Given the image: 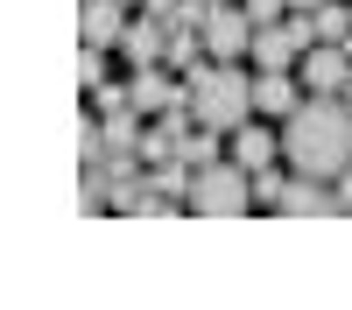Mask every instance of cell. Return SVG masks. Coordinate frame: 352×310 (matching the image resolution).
I'll return each mask as SVG.
<instances>
[{"label": "cell", "instance_id": "cell-17", "mask_svg": "<svg viewBox=\"0 0 352 310\" xmlns=\"http://www.w3.org/2000/svg\"><path fill=\"white\" fill-rule=\"evenodd\" d=\"M240 8L254 14V28H268V21H282V14H289V0H240Z\"/></svg>", "mask_w": 352, "mask_h": 310}, {"label": "cell", "instance_id": "cell-23", "mask_svg": "<svg viewBox=\"0 0 352 310\" xmlns=\"http://www.w3.org/2000/svg\"><path fill=\"white\" fill-rule=\"evenodd\" d=\"M345 49H352V43H345Z\"/></svg>", "mask_w": 352, "mask_h": 310}, {"label": "cell", "instance_id": "cell-3", "mask_svg": "<svg viewBox=\"0 0 352 310\" xmlns=\"http://www.w3.org/2000/svg\"><path fill=\"white\" fill-rule=\"evenodd\" d=\"M247 205H254V169H240L232 155L204 162L197 177H190V212H204V219H240Z\"/></svg>", "mask_w": 352, "mask_h": 310}, {"label": "cell", "instance_id": "cell-5", "mask_svg": "<svg viewBox=\"0 0 352 310\" xmlns=\"http://www.w3.org/2000/svg\"><path fill=\"white\" fill-rule=\"evenodd\" d=\"M296 78H303V92H345V78H352V49H345V43H310L303 64H296Z\"/></svg>", "mask_w": 352, "mask_h": 310}, {"label": "cell", "instance_id": "cell-18", "mask_svg": "<svg viewBox=\"0 0 352 310\" xmlns=\"http://www.w3.org/2000/svg\"><path fill=\"white\" fill-rule=\"evenodd\" d=\"M282 190H289V177H268V169H254V197H261V205H282Z\"/></svg>", "mask_w": 352, "mask_h": 310}, {"label": "cell", "instance_id": "cell-13", "mask_svg": "<svg viewBox=\"0 0 352 310\" xmlns=\"http://www.w3.org/2000/svg\"><path fill=\"white\" fill-rule=\"evenodd\" d=\"M78 205H85V212H106V205H113V162H106V155L85 162V177H78Z\"/></svg>", "mask_w": 352, "mask_h": 310}, {"label": "cell", "instance_id": "cell-9", "mask_svg": "<svg viewBox=\"0 0 352 310\" xmlns=\"http://www.w3.org/2000/svg\"><path fill=\"white\" fill-rule=\"evenodd\" d=\"M310 92H303V78H289V71H261L254 78V113H268V120H289Z\"/></svg>", "mask_w": 352, "mask_h": 310}, {"label": "cell", "instance_id": "cell-16", "mask_svg": "<svg viewBox=\"0 0 352 310\" xmlns=\"http://www.w3.org/2000/svg\"><path fill=\"white\" fill-rule=\"evenodd\" d=\"M78 85H85V92H92V85H106V49H99V43L78 49Z\"/></svg>", "mask_w": 352, "mask_h": 310}, {"label": "cell", "instance_id": "cell-10", "mask_svg": "<svg viewBox=\"0 0 352 310\" xmlns=\"http://www.w3.org/2000/svg\"><path fill=\"white\" fill-rule=\"evenodd\" d=\"M275 212H289V219H310V212H338V190L324 184V177H303V169H289V190H282V205Z\"/></svg>", "mask_w": 352, "mask_h": 310}, {"label": "cell", "instance_id": "cell-7", "mask_svg": "<svg viewBox=\"0 0 352 310\" xmlns=\"http://www.w3.org/2000/svg\"><path fill=\"white\" fill-rule=\"evenodd\" d=\"M120 49H127V64H134V71H148V64H169V21H162V14H141V21H127Z\"/></svg>", "mask_w": 352, "mask_h": 310}, {"label": "cell", "instance_id": "cell-22", "mask_svg": "<svg viewBox=\"0 0 352 310\" xmlns=\"http://www.w3.org/2000/svg\"><path fill=\"white\" fill-rule=\"evenodd\" d=\"M127 8H141V0H127Z\"/></svg>", "mask_w": 352, "mask_h": 310}, {"label": "cell", "instance_id": "cell-1", "mask_svg": "<svg viewBox=\"0 0 352 310\" xmlns=\"http://www.w3.org/2000/svg\"><path fill=\"white\" fill-rule=\"evenodd\" d=\"M282 162L303 169V177H324V184L338 169H352V106L338 92H310L282 120Z\"/></svg>", "mask_w": 352, "mask_h": 310}, {"label": "cell", "instance_id": "cell-14", "mask_svg": "<svg viewBox=\"0 0 352 310\" xmlns=\"http://www.w3.org/2000/svg\"><path fill=\"white\" fill-rule=\"evenodd\" d=\"M219 141H226L219 127H204V120H197V127H190L184 141H176V155H184L190 169H204V162H219Z\"/></svg>", "mask_w": 352, "mask_h": 310}, {"label": "cell", "instance_id": "cell-21", "mask_svg": "<svg viewBox=\"0 0 352 310\" xmlns=\"http://www.w3.org/2000/svg\"><path fill=\"white\" fill-rule=\"evenodd\" d=\"M338 99H345V106H352V78H345V92H338Z\"/></svg>", "mask_w": 352, "mask_h": 310}, {"label": "cell", "instance_id": "cell-8", "mask_svg": "<svg viewBox=\"0 0 352 310\" xmlns=\"http://www.w3.org/2000/svg\"><path fill=\"white\" fill-rule=\"evenodd\" d=\"M78 36L99 43V49H120V36H127V0H85V8H78Z\"/></svg>", "mask_w": 352, "mask_h": 310}, {"label": "cell", "instance_id": "cell-2", "mask_svg": "<svg viewBox=\"0 0 352 310\" xmlns=\"http://www.w3.org/2000/svg\"><path fill=\"white\" fill-rule=\"evenodd\" d=\"M184 85H190V106H197L204 127L232 134V127L254 120V71H247V64H212V56H204Z\"/></svg>", "mask_w": 352, "mask_h": 310}, {"label": "cell", "instance_id": "cell-19", "mask_svg": "<svg viewBox=\"0 0 352 310\" xmlns=\"http://www.w3.org/2000/svg\"><path fill=\"white\" fill-rule=\"evenodd\" d=\"M331 190H338V212H352V169H338V177H331Z\"/></svg>", "mask_w": 352, "mask_h": 310}, {"label": "cell", "instance_id": "cell-15", "mask_svg": "<svg viewBox=\"0 0 352 310\" xmlns=\"http://www.w3.org/2000/svg\"><path fill=\"white\" fill-rule=\"evenodd\" d=\"M317 43H352V8L324 0V8H317Z\"/></svg>", "mask_w": 352, "mask_h": 310}, {"label": "cell", "instance_id": "cell-20", "mask_svg": "<svg viewBox=\"0 0 352 310\" xmlns=\"http://www.w3.org/2000/svg\"><path fill=\"white\" fill-rule=\"evenodd\" d=\"M141 8H148V14H162V21H176V8H184V0H141Z\"/></svg>", "mask_w": 352, "mask_h": 310}, {"label": "cell", "instance_id": "cell-4", "mask_svg": "<svg viewBox=\"0 0 352 310\" xmlns=\"http://www.w3.org/2000/svg\"><path fill=\"white\" fill-rule=\"evenodd\" d=\"M204 49H212V64H247L254 56V14L247 8H212L204 14Z\"/></svg>", "mask_w": 352, "mask_h": 310}, {"label": "cell", "instance_id": "cell-11", "mask_svg": "<svg viewBox=\"0 0 352 310\" xmlns=\"http://www.w3.org/2000/svg\"><path fill=\"white\" fill-rule=\"evenodd\" d=\"M226 155L240 162V169H268V162L282 155V134H268V127H254V120H247V127H232V134H226Z\"/></svg>", "mask_w": 352, "mask_h": 310}, {"label": "cell", "instance_id": "cell-6", "mask_svg": "<svg viewBox=\"0 0 352 310\" xmlns=\"http://www.w3.org/2000/svg\"><path fill=\"white\" fill-rule=\"evenodd\" d=\"M134 113H169V106H190V85L176 78L169 64H148V71H134Z\"/></svg>", "mask_w": 352, "mask_h": 310}, {"label": "cell", "instance_id": "cell-12", "mask_svg": "<svg viewBox=\"0 0 352 310\" xmlns=\"http://www.w3.org/2000/svg\"><path fill=\"white\" fill-rule=\"evenodd\" d=\"M99 127H106V155H113V162H127V155L141 162V120H134V106H120V113H106Z\"/></svg>", "mask_w": 352, "mask_h": 310}]
</instances>
